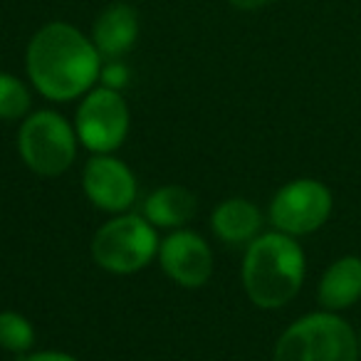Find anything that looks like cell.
Instances as JSON below:
<instances>
[{
	"label": "cell",
	"instance_id": "6da1fadb",
	"mask_svg": "<svg viewBox=\"0 0 361 361\" xmlns=\"http://www.w3.org/2000/svg\"><path fill=\"white\" fill-rule=\"evenodd\" d=\"M102 55L92 37L70 23H47L32 35L25 67L32 87L50 102H72L97 87Z\"/></svg>",
	"mask_w": 361,
	"mask_h": 361
},
{
	"label": "cell",
	"instance_id": "7a4b0ae2",
	"mask_svg": "<svg viewBox=\"0 0 361 361\" xmlns=\"http://www.w3.org/2000/svg\"><path fill=\"white\" fill-rule=\"evenodd\" d=\"M307 257L300 243L280 231L262 233L247 245L243 257V287L260 310H280L302 290Z\"/></svg>",
	"mask_w": 361,
	"mask_h": 361
},
{
	"label": "cell",
	"instance_id": "3957f363",
	"mask_svg": "<svg viewBox=\"0 0 361 361\" xmlns=\"http://www.w3.org/2000/svg\"><path fill=\"white\" fill-rule=\"evenodd\" d=\"M359 334L336 312H312L292 322L275 344V361H359Z\"/></svg>",
	"mask_w": 361,
	"mask_h": 361
},
{
	"label": "cell",
	"instance_id": "277c9868",
	"mask_svg": "<svg viewBox=\"0 0 361 361\" xmlns=\"http://www.w3.org/2000/svg\"><path fill=\"white\" fill-rule=\"evenodd\" d=\"M159 228L144 216L119 213L92 238V257L111 275H134L159 257Z\"/></svg>",
	"mask_w": 361,
	"mask_h": 361
},
{
	"label": "cell",
	"instance_id": "5b68a950",
	"mask_svg": "<svg viewBox=\"0 0 361 361\" xmlns=\"http://www.w3.org/2000/svg\"><path fill=\"white\" fill-rule=\"evenodd\" d=\"M77 129L52 109H37L23 119L18 151L25 166L37 176H62L77 159Z\"/></svg>",
	"mask_w": 361,
	"mask_h": 361
},
{
	"label": "cell",
	"instance_id": "8992f818",
	"mask_svg": "<svg viewBox=\"0 0 361 361\" xmlns=\"http://www.w3.org/2000/svg\"><path fill=\"white\" fill-rule=\"evenodd\" d=\"M131 114L121 92L92 87L82 97L75 114L77 139L92 154H114L129 134Z\"/></svg>",
	"mask_w": 361,
	"mask_h": 361
},
{
	"label": "cell",
	"instance_id": "52a82bcc",
	"mask_svg": "<svg viewBox=\"0 0 361 361\" xmlns=\"http://www.w3.org/2000/svg\"><path fill=\"white\" fill-rule=\"evenodd\" d=\"M331 191L317 178H295L275 193L270 203V223L292 238L319 231L331 216Z\"/></svg>",
	"mask_w": 361,
	"mask_h": 361
},
{
	"label": "cell",
	"instance_id": "ba28073f",
	"mask_svg": "<svg viewBox=\"0 0 361 361\" xmlns=\"http://www.w3.org/2000/svg\"><path fill=\"white\" fill-rule=\"evenodd\" d=\"M82 188L92 206L111 216L129 213L139 193L134 171L111 154H94L87 161L82 171Z\"/></svg>",
	"mask_w": 361,
	"mask_h": 361
},
{
	"label": "cell",
	"instance_id": "9c48e42d",
	"mask_svg": "<svg viewBox=\"0 0 361 361\" xmlns=\"http://www.w3.org/2000/svg\"><path fill=\"white\" fill-rule=\"evenodd\" d=\"M159 265L166 277L186 290H198L213 277V250L196 231H171L159 245Z\"/></svg>",
	"mask_w": 361,
	"mask_h": 361
},
{
	"label": "cell",
	"instance_id": "30bf717a",
	"mask_svg": "<svg viewBox=\"0 0 361 361\" xmlns=\"http://www.w3.org/2000/svg\"><path fill=\"white\" fill-rule=\"evenodd\" d=\"M139 40V16L126 3H111L102 11L92 27V42L97 45L102 57L119 60Z\"/></svg>",
	"mask_w": 361,
	"mask_h": 361
},
{
	"label": "cell",
	"instance_id": "8fae6325",
	"mask_svg": "<svg viewBox=\"0 0 361 361\" xmlns=\"http://www.w3.org/2000/svg\"><path fill=\"white\" fill-rule=\"evenodd\" d=\"M211 231L231 247L250 245L262 231V213L247 198H226L211 213Z\"/></svg>",
	"mask_w": 361,
	"mask_h": 361
},
{
	"label": "cell",
	"instance_id": "7c38bea8",
	"mask_svg": "<svg viewBox=\"0 0 361 361\" xmlns=\"http://www.w3.org/2000/svg\"><path fill=\"white\" fill-rule=\"evenodd\" d=\"M322 310L341 312L361 300V257L344 255L324 270L317 287Z\"/></svg>",
	"mask_w": 361,
	"mask_h": 361
},
{
	"label": "cell",
	"instance_id": "4fadbf2b",
	"mask_svg": "<svg viewBox=\"0 0 361 361\" xmlns=\"http://www.w3.org/2000/svg\"><path fill=\"white\" fill-rule=\"evenodd\" d=\"M198 211V201L186 186H161L146 198L144 203V218L156 228L164 231H178L188 226Z\"/></svg>",
	"mask_w": 361,
	"mask_h": 361
},
{
	"label": "cell",
	"instance_id": "5bb4252c",
	"mask_svg": "<svg viewBox=\"0 0 361 361\" xmlns=\"http://www.w3.org/2000/svg\"><path fill=\"white\" fill-rule=\"evenodd\" d=\"M35 326L20 312H0V349L11 354H27L35 346Z\"/></svg>",
	"mask_w": 361,
	"mask_h": 361
},
{
	"label": "cell",
	"instance_id": "9a60e30c",
	"mask_svg": "<svg viewBox=\"0 0 361 361\" xmlns=\"http://www.w3.org/2000/svg\"><path fill=\"white\" fill-rule=\"evenodd\" d=\"M32 94L23 80L11 72H0V119L16 121L30 114Z\"/></svg>",
	"mask_w": 361,
	"mask_h": 361
},
{
	"label": "cell",
	"instance_id": "2e32d148",
	"mask_svg": "<svg viewBox=\"0 0 361 361\" xmlns=\"http://www.w3.org/2000/svg\"><path fill=\"white\" fill-rule=\"evenodd\" d=\"M129 77H131L129 67L121 60H109L106 65H102V72H99L102 87H109V90H116V92L129 85Z\"/></svg>",
	"mask_w": 361,
	"mask_h": 361
},
{
	"label": "cell",
	"instance_id": "e0dca14e",
	"mask_svg": "<svg viewBox=\"0 0 361 361\" xmlns=\"http://www.w3.org/2000/svg\"><path fill=\"white\" fill-rule=\"evenodd\" d=\"M23 361H80L77 356L67 354V351H32V354H27Z\"/></svg>",
	"mask_w": 361,
	"mask_h": 361
},
{
	"label": "cell",
	"instance_id": "ac0fdd59",
	"mask_svg": "<svg viewBox=\"0 0 361 361\" xmlns=\"http://www.w3.org/2000/svg\"><path fill=\"white\" fill-rule=\"evenodd\" d=\"M272 0H231V6L238 11H257V8H265Z\"/></svg>",
	"mask_w": 361,
	"mask_h": 361
},
{
	"label": "cell",
	"instance_id": "d6986e66",
	"mask_svg": "<svg viewBox=\"0 0 361 361\" xmlns=\"http://www.w3.org/2000/svg\"><path fill=\"white\" fill-rule=\"evenodd\" d=\"M359 354H361V334H359Z\"/></svg>",
	"mask_w": 361,
	"mask_h": 361
}]
</instances>
